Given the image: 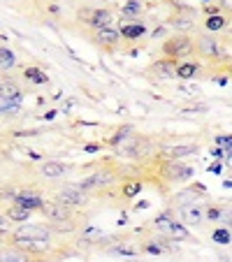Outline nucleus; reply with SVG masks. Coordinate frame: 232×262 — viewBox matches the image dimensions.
Returning <instances> with one entry per match:
<instances>
[{"mask_svg": "<svg viewBox=\"0 0 232 262\" xmlns=\"http://www.w3.org/2000/svg\"><path fill=\"white\" fill-rule=\"evenodd\" d=\"M54 230L49 225H37V223H19V228L12 230L7 237V244L19 251H24L30 257H40L54 248Z\"/></svg>", "mask_w": 232, "mask_h": 262, "instance_id": "obj_1", "label": "nucleus"}, {"mask_svg": "<svg viewBox=\"0 0 232 262\" xmlns=\"http://www.w3.org/2000/svg\"><path fill=\"white\" fill-rule=\"evenodd\" d=\"M195 54V40L186 33H174L163 42V56L174 60H186Z\"/></svg>", "mask_w": 232, "mask_h": 262, "instance_id": "obj_2", "label": "nucleus"}, {"mask_svg": "<svg viewBox=\"0 0 232 262\" xmlns=\"http://www.w3.org/2000/svg\"><path fill=\"white\" fill-rule=\"evenodd\" d=\"M116 179H119V174L114 172L112 167H100V169H95L93 174L84 177L81 181H77L74 186L89 195V193H93V190H102V188L114 186V183H116Z\"/></svg>", "mask_w": 232, "mask_h": 262, "instance_id": "obj_3", "label": "nucleus"}, {"mask_svg": "<svg viewBox=\"0 0 232 262\" xmlns=\"http://www.w3.org/2000/svg\"><path fill=\"white\" fill-rule=\"evenodd\" d=\"M195 54L202 60H218L223 56L221 49V40L216 37V33H200L195 37Z\"/></svg>", "mask_w": 232, "mask_h": 262, "instance_id": "obj_4", "label": "nucleus"}, {"mask_svg": "<svg viewBox=\"0 0 232 262\" xmlns=\"http://www.w3.org/2000/svg\"><path fill=\"white\" fill-rule=\"evenodd\" d=\"M160 177L167 183H183L193 177V167L183 160H160Z\"/></svg>", "mask_w": 232, "mask_h": 262, "instance_id": "obj_5", "label": "nucleus"}, {"mask_svg": "<svg viewBox=\"0 0 232 262\" xmlns=\"http://www.w3.org/2000/svg\"><path fill=\"white\" fill-rule=\"evenodd\" d=\"M54 200H58L60 204H65V207H72V209H81L86 207V202H89V195L84 193V190H79L77 186H63V188H58L54 193Z\"/></svg>", "mask_w": 232, "mask_h": 262, "instance_id": "obj_6", "label": "nucleus"}, {"mask_svg": "<svg viewBox=\"0 0 232 262\" xmlns=\"http://www.w3.org/2000/svg\"><path fill=\"white\" fill-rule=\"evenodd\" d=\"M200 146L198 144H174V146H163L156 154L158 160H183L188 156H198Z\"/></svg>", "mask_w": 232, "mask_h": 262, "instance_id": "obj_7", "label": "nucleus"}, {"mask_svg": "<svg viewBox=\"0 0 232 262\" xmlns=\"http://www.w3.org/2000/svg\"><path fill=\"white\" fill-rule=\"evenodd\" d=\"M179 216H181V221L186 225H202L204 218H207V209H204V204L200 200H195V202L179 207Z\"/></svg>", "mask_w": 232, "mask_h": 262, "instance_id": "obj_8", "label": "nucleus"}, {"mask_svg": "<svg viewBox=\"0 0 232 262\" xmlns=\"http://www.w3.org/2000/svg\"><path fill=\"white\" fill-rule=\"evenodd\" d=\"M74 211H77V209L65 207L58 200H47L45 207H42V213L47 216V221H72V218H77Z\"/></svg>", "mask_w": 232, "mask_h": 262, "instance_id": "obj_9", "label": "nucleus"}, {"mask_svg": "<svg viewBox=\"0 0 232 262\" xmlns=\"http://www.w3.org/2000/svg\"><path fill=\"white\" fill-rule=\"evenodd\" d=\"M121 40H123V37H121V30L114 28V26L95 30V42H98V47H102L104 51H114L121 45Z\"/></svg>", "mask_w": 232, "mask_h": 262, "instance_id": "obj_10", "label": "nucleus"}, {"mask_svg": "<svg viewBox=\"0 0 232 262\" xmlns=\"http://www.w3.org/2000/svg\"><path fill=\"white\" fill-rule=\"evenodd\" d=\"M81 16H86V26L93 30H100V28H107V26H112L114 16L109 10H102V7H98V10H86V14L81 12Z\"/></svg>", "mask_w": 232, "mask_h": 262, "instance_id": "obj_11", "label": "nucleus"}, {"mask_svg": "<svg viewBox=\"0 0 232 262\" xmlns=\"http://www.w3.org/2000/svg\"><path fill=\"white\" fill-rule=\"evenodd\" d=\"M167 26L174 30V33H186L191 35L193 30H195V14H191V12H177V14H172L167 19Z\"/></svg>", "mask_w": 232, "mask_h": 262, "instance_id": "obj_12", "label": "nucleus"}, {"mask_svg": "<svg viewBox=\"0 0 232 262\" xmlns=\"http://www.w3.org/2000/svg\"><path fill=\"white\" fill-rule=\"evenodd\" d=\"M177 65H179V60H174V58H160L156 63H151L149 72L160 77V79H172V77H177Z\"/></svg>", "mask_w": 232, "mask_h": 262, "instance_id": "obj_13", "label": "nucleus"}, {"mask_svg": "<svg viewBox=\"0 0 232 262\" xmlns=\"http://www.w3.org/2000/svg\"><path fill=\"white\" fill-rule=\"evenodd\" d=\"M70 172V165L60 163V160H47V163L40 165V174L45 179H60Z\"/></svg>", "mask_w": 232, "mask_h": 262, "instance_id": "obj_14", "label": "nucleus"}, {"mask_svg": "<svg viewBox=\"0 0 232 262\" xmlns=\"http://www.w3.org/2000/svg\"><path fill=\"white\" fill-rule=\"evenodd\" d=\"M12 202L21 204V207L30 209V211H42V207H45V200L35 193H16V198Z\"/></svg>", "mask_w": 232, "mask_h": 262, "instance_id": "obj_15", "label": "nucleus"}, {"mask_svg": "<svg viewBox=\"0 0 232 262\" xmlns=\"http://www.w3.org/2000/svg\"><path fill=\"white\" fill-rule=\"evenodd\" d=\"M5 216L10 218L12 223H28L30 216H33V211L26 209V207H21V204H16V202H10L7 209H5Z\"/></svg>", "mask_w": 232, "mask_h": 262, "instance_id": "obj_16", "label": "nucleus"}, {"mask_svg": "<svg viewBox=\"0 0 232 262\" xmlns=\"http://www.w3.org/2000/svg\"><path fill=\"white\" fill-rule=\"evenodd\" d=\"M200 72V65L193 63V60H179L177 65V79H195Z\"/></svg>", "mask_w": 232, "mask_h": 262, "instance_id": "obj_17", "label": "nucleus"}, {"mask_svg": "<svg viewBox=\"0 0 232 262\" xmlns=\"http://www.w3.org/2000/svg\"><path fill=\"white\" fill-rule=\"evenodd\" d=\"M47 225L54 230V234H72V232H77V230H79L77 218H72V221H49Z\"/></svg>", "mask_w": 232, "mask_h": 262, "instance_id": "obj_18", "label": "nucleus"}, {"mask_svg": "<svg viewBox=\"0 0 232 262\" xmlns=\"http://www.w3.org/2000/svg\"><path fill=\"white\" fill-rule=\"evenodd\" d=\"M142 35H144V26L139 21H130V24L121 26V37L123 40H139Z\"/></svg>", "mask_w": 232, "mask_h": 262, "instance_id": "obj_19", "label": "nucleus"}, {"mask_svg": "<svg viewBox=\"0 0 232 262\" xmlns=\"http://www.w3.org/2000/svg\"><path fill=\"white\" fill-rule=\"evenodd\" d=\"M121 16L128 21H139V16H142V3L139 0H128L123 5V10H121Z\"/></svg>", "mask_w": 232, "mask_h": 262, "instance_id": "obj_20", "label": "nucleus"}, {"mask_svg": "<svg viewBox=\"0 0 232 262\" xmlns=\"http://www.w3.org/2000/svg\"><path fill=\"white\" fill-rule=\"evenodd\" d=\"M14 65H16V54L10 47H0V70H3V72H10Z\"/></svg>", "mask_w": 232, "mask_h": 262, "instance_id": "obj_21", "label": "nucleus"}, {"mask_svg": "<svg viewBox=\"0 0 232 262\" xmlns=\"http://www.w3.org/2000/svg\"><path fill=\"white\" fill-rule=\"evenodd\" d=\"M153 225H156V230H158V232H163V234H172V228H174V218H172V213H160L158 218H156V221H153Z\"/></svg>", "mask_w": 232, "mask_h": 262, "instance_id": "obj_22", "label": "nucleus"}, {"mask_svg": "<svg viewBox=\"0 0 232 262\" xmlns=\"http://www.w3.org/2000/svg\"><path fill=\"white\" fill-rule=\"evenodd\" d=\"M30 255H26L24 251H19V248H14V246H10L7 251H3L0 253V262H26Z\"/></svg>", "mask_w": 232, "mask_h": 262, "instance_id": "obj_23", "label": "nucleus"}, {"mask_svg": "<svg viewBox=\"0 0 232 262\" xmlns=\"http://www.w3.org/2000/svg\"><path fill=\"white\" fill-rule=\"evenodd\" d=\"M204 26H207L209 33H218V30H223L227 26V19L221 14H209V19L204 21Z\"/></svg>", "mask_w": 232, "mask_h": 262, "instance_id": "obj_24", "label": "nucleus"}, {"mask_svg": "<svg viewBox=\"0 0 232 262\" xmlns=\"http://www.w3.org/2000/svg\"><path fill=\"white\" fill-rule=\"evenodd\" d=\"M24 77L28 81H33V84H47V74L42 72L40 68H26Z\"/></svg>", "mask_w": 232, "mask_h": 262, "instance_id": "obj_25", "label": "nucleus"}, {"mask_svg": "<svg viewBox=\"0 0 232 262\" xmlns=\"http://www.w3.org/2000/svg\"><path fill=\"white\" fill-rule=\"evenodd\" d=\"M121 193H123V198H135V195L142 193V181H128L121 186Z\"/></svg>", "mask_w": 232, "mask_h": 262, "instance_id": "obj_26", "label": "nucleus"}, {"mask_svg": "<svg viewBox=\"0 0 232 262\" xmlns=\"http://www.w3.org/2000/svg\"><path fill=\"white\" fill-rule=\"evenodd\" d=\"M12 225H14V223H12L5 213H0V239L10 237V234H12Z\"/></svg>", "mask_w": 232, "mask_h": 262, "instance_id": "obj_27", "label": "nucleus"}, {"mask_svg": "<svg viewBox=\"0 0 232 262\" xmlns=\"http://www.w3.org/2000/svg\"><path fill=\"white\" fill-rule=\"evenodd\" d=\"M214 242H218V244H230V242H232V232H230V228L214 230Z\"/></svg>", "mask_w": 232, "mask_h": 262, "instance_id": "obj_28", "label": "nucleus"}, {"mask_svg": "<svg viewBox=\"0 0 232 262\" xmlns=\"http://www.w3.org/2000/svg\"><path fill=\"white\" fill-rule=\"evenodd\" d=\"M170 237H177V239H188V237H191V234H188V230L183 228L181 223H177V221H174V228H172V234H170Z\"/></svg>", "mask_w": 232, "mask_h": 262, "instance_id": "obj_29", "label": "nucleus"}, {"mask_svg": "<svg viewBox=\"0 0 232 262\" xmlns=\"http://www.w3.org/2000/svg\"><path fill=\"white\" fill-rule=\"evenodd\" d=\"M218 7H221V10H225V12H230V14H232V0H218Z\"/></svg>", "mask_w": 232, "mask_h": 262, "instance_id": "obj_30", "label": "nucleus"}, {"mask_svg": "<svg viewBox=\"0 0 232 262\" xmlns=\"http://www.w3.org/2000/svg\"><path fill=\"white\" fill-rule=\"evenodd\" d=\"M0 3H5V5H19L21 0H0Z\"/></svg>", "mask_w": 232, "mask_h": 262, "instance_id": "obj_31", "label": "nucleus"}]
</instances>
